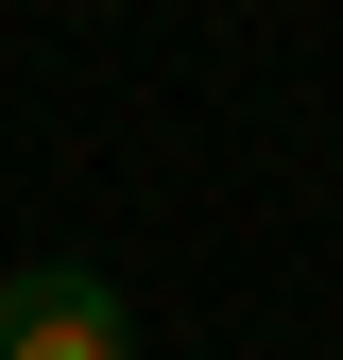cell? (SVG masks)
I'll list each match as a JSON object with an SVG mask.
<instances>
[{
  "label": "cell",
  "instance_id": "cell-1",
  "mask_svg": "<svg viewBox=\"0 0 343 360\" xmlns=\"http://www.w3.org/2000/svg\"><path fill=\"white\" fill-rule=\"evenodd\" d=\"M0 360H138V326L86 257H34V275H0Z\"/></svg>",
  "mask_w": 343,
  "mask_h": 360
}]
</instances>
